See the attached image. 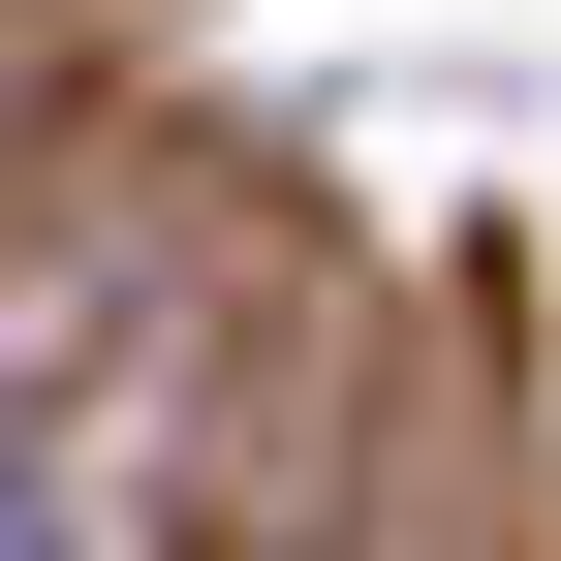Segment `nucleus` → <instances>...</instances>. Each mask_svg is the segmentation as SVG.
Returning <instances> with one entry per match:
<instances>
[{
	"instance_id": "f257e3e1",
	"label": "nucleus",
	"mask_w": 561,
	"mask_h": 561,
	"mask_svg": "<svg viewBox=\"0 0 561 561\" xmlns=\"http://www.w3.org/2000/svg\"><path fill=\"white\" fill-rule=\"evenodd\" d=\"M0 561H62V500H32V375H0Z\"/></svg>"
}]
</instances>
